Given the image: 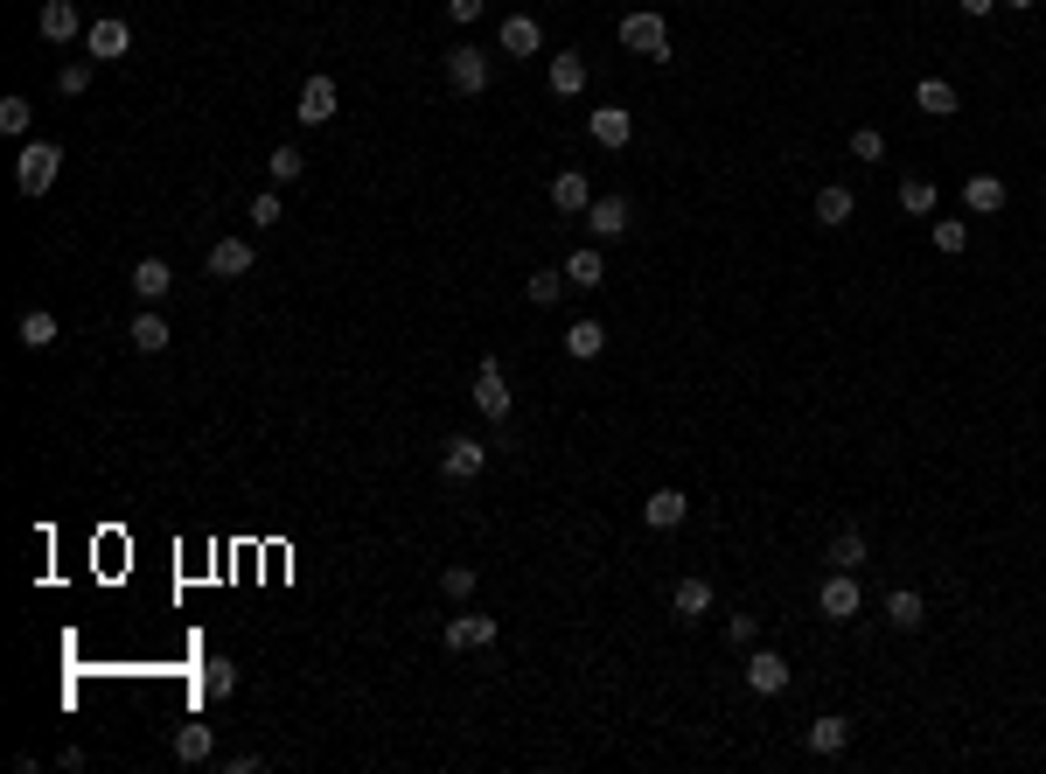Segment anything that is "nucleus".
<instances>
[{"instance_id":"nucleus-1","label":"nucleus","mask_w":1046,"mask_h":774,"mask_svg":"<svg viewBox=\"0 0 1046 774\" xmlns=\"http://www.w3.org/2000/svg\"><path fill=\"white\" fill-rule=\"evenodd\" d=\"M56 175H64V147H56V140H28L22 161H14V188H22V196H49Z\"/></svg>"},{"instance_id":"nucleus-2","label":"nucleus","mask_w":1046,"mask_h":774,"mask_svg":"<svg viewBox=\"0 0 1046 774\" xmlns=\"http://www.w3.org/2000/svg\"><path fill=\"white\" fill-rule=\"evenodd\" d=\"M621 43L635 49V56H656V63H670V28H663V14H656V8L621 14Z\"/></svg>"},{"instance_id":"nucleus-3","label":"nucleus","mask_w":1046,"mask_h":774,"mask_svg":"<svg viewBox=\"0 0 1046 774\" xmlns=\"http://www.w3.org/2000/svg\"><path fill=\"white\" fill-rule=\"evenodd\" d=\"M447 84L461 91V99H482V91H488V49L453 43V49H447Z\"/></svg>"},{"instance_id":"nucleus-4","label":"nucleus","mask_w":1046,"mask_h":774,"mask_svg":"<svg viewBox=\"0 0 1046 774\" xmlns=\"http://www.w3.org/2000/svg\"><path fill=\"white\" fill-rule=\"evenodd\" d=\"M468 398H474V412H482V419H509V377H503L496 356L474 370V391H468Z\"/></svg>"},{"instance_id":"nucleus-5","label":"nucleus","mask_w":1046,"mask_h":774,"mask_svg":"<svg viewBox=\"0 0 1046 774\" xmlns=\"http://www.w3.org/2000/svg\"><path fill=\"white\" fill-rule=\"evenodd\" d=\"M816 608H824V621H859V608H865L859 579H851V573H830L824 587H816Z\"/></svg>"},{"instance_id":"nucleus-6","label":"nucleus","mask_w":1046,"mask_h":774,"mask_svg":"<svg viewBox=\"0 0 1046 774\" xmlns=\"http://www.w3.org/2000/svg\"><path fill=\"white\" fill-rule=\"evenodd\" d=\"M482 467H488V447L468 440V432H453V440L440 447V475H447V482H474Z\"/></svg>"},{"instance_id":"nucleus-7","label":"nucleus","mask_w":1046,"mask_h":774,"mask_svg":"<svg viewBox=\"0 0 1046 774\" xmlns=\"http://www.w3.org/2000/svg\"><path fill=\"white\" fill-rule=\"evenodd\" d=\"M335 105H342V99H335V78H308V84H300L294 119H300V126H329V119H335Z\"/></svg>"},{"instance_id":"nucleus-8","label":"nucleus","mask_w":1046,"mask_h":774,"mask_svg":"<svg viewBox=\"0 0 1046 774\" xmlns=\"http://www.w3.org/2000/svg\"><path fill=\"white\" fill-rule=\"evenodd\" d=\"M747 691L782 697V691H789V663H782L774 649H747Z\"/></svg>"},{"instance_id":"nucleus-9","label":"nucleus","mask_w":1046,"mask_h":774,"mask_svg":"<svg viewBox=\"0 0 1046 774\" xmlns=\"http://www.w3.org/2000/svg\"><path fill=\"white\" fill-rule=\"evenodd\" d=\"M496 614H453L447 621V649H496Z\"/></svg>"},{"instance_id":"nucleus-10","label":"nucleus","mask_w":1046,"mask_h":774,"mask_svg":"<svg viewBox=\"0 0 1046 774\" xmlns=\"http://www.w3.org/2000/svg\"><path fill=\"white\" fill-rule=\"evenodd\" d=\"M803 747L816 753V761H837V753L851 747V719H837V712H824V719H809V732H803Z\"/></svg>"},{"instance_id":"nucleus-11","label":"nucleus","mask_w":1046,"mask_h":774,"mask_svg":"<svg viewBox=\"0 0 1046 774\" xmlns=\"http://www.w3.org/2000/svg\"><path fill=\"white\" fill-rule=\"evenodd\" d=\"M683 517H691V496H683V488H650V502H642V523H650V531H677Z\"/></svg>"},{"instance_id":"nucleus-12","label":"nucleus","mask_w":1046,"mask_h":774,"mask_svg":"<svg viewBox=\"0 0 1046 774\" xmlns=\"http://www.w3.org/2000/svg\"><path fill=\"white\" fill-rule=\"evenodd\" d=\"M126 343L140 349V356H161L168 343H175V328H168V321H161V308H140V314L126 321Z\"/></svg>"},{"instance_id":"nucleus-13","label":"nucleus","mask_w":1046,"mask_h":774,"mask_svg":"<svg viewBox=\"0 0 1046 774\" xmlns=\"http://www.w3.org/2000/svg\"><path fill=\"white\" fill-rule=\"evenodd\" d=\"M551 210H565V217H586V210H594V182H586L579 167L551 175Z\"/></svg>"},{"instance_id":"nucleus-14","label":"nucleus","mask_w":1046,"mask_h":774,"mask_svg":"<svg viewBox=\"0 0 1046 774\" xmlns=\"http://www.w3.org/2000/svg\"><path fill=\"white\" fill-rule=\"evenodd\" d=\"M175 761H182V767H203V761H217V726H203V719L175 726Z\"/></svg>"},{"instance_id":"nucleus-15","label":"nucleus","mask_w":1046,"mask_h":774,"mask_svg":"<svg viewBox=\"0 0 1046 774\" xmlns=\"http://www.w3.org/2000/svg\"><path fill=\"white\" fill-rule=\"evenodd\" d=\"M203 266H209V279H244V273H252V244H244V238H217Z\"/></svg>"},{"instance_id":"nucleus-16","label":"nucleus","mask_w":1046,"mask_h":774,"mask_svg":"<svg viewBox=\"0 0 1046 774\" xmlns=\"http://www.w3.org/2000/svg\"><path fill=\"white\" fill-rule=\"evenodd\" d=\"M84 49L99 56V63H119V56L133 49V28H126V22H112V14H105V22H91V28H84Z\"/></svg>"},{"instance_id":"nucleus-17","label":"nucleus","mask_w":1046,"mask_h":774,"mask_svg":"<svg viewBox=\"0 0 1046 774\" xmlns=\"http://www.w3.org/2000/svg\"><path fill=\"white\" fill-rule=\"evenodd\" d=\"M1004 203H1012V188H1004L998 175H969V182H963V210H969V217H998Z\"/></svg>"},{"instance_id":"nucleus-18","label":"nucleus","mask_w":1046,"mask_h":774,"mask_svg":"<svg viewBox=\"0 0 1046 774\" xmlns=\"http://www.w3.org/2000/svg\"><path fill=\"white\" fill-rule=\"evenodd\" d=\"M586 134H594V140L607 147V154H621V147H628V140H635V119H628V112H621V105H600V112H594V119H586Z\"/></svg>"},{"instance_id":"nucleus-19","label":"nucleus","mask_w":1046,"mask_h":774,"mask_svg":"<svg viewBox=\"0 0 1046 774\" xmlns=\"http://www.w3.org/2000/svg\"><path fill=\"white\" fill-rule=\"evenodd\" d=\"M78 35H84L78 0H43V43H78Z\"/></svg>"},{"instance_id":"nucleus-20","label":"nucleus","mask_w":1046,"mask_h":774,"mask_svg":"<svg viewBox=\"0 0 1046 774\" xmlns=\"http://www.w3.org/2000/svg\"><path fill=\"white\" fill-rule=\"evenodd\" d=\"M600 279H607V258H600V244H579V252L565 258V287H579V293H600Z\"/></svg>"},{"instance_id":"nucleus-21","label":"nucleus","mask_w":1046,"mask_h":774,"mask_svg":"<svg viewBox=\"0 0 1046 774\" xmlns=\"http://www.w3.org/2000/svg\"><path fill=\"white\" fill-rule=\"evenodd\" d=\"M628 217H635V210H628V196H594V210H586V231H594V238H621Z\"/></svg>"},{"instance_id":"nucleus-22","label":"nucleus","mask_w":1046,"mask_h":774,"mask_svg":"<svg viewBox=\"0 0 1046 774\" xmlns=\"http://www.w3.org/2000/svg\"><path fill=\"white\" fill-rule=\"evenodd\" d=\"M851 210H859V196H851L844 182H824V188H816V223H824V231L851 223Z\"/></svg>"},{"instance_id":"nucleus-23","label":"nucleus","mask_w":1046,"mask_h":774,"mask_svg":"<svg viewBox=\"0 0 1046 774\" xmlns=\"http://www.w3.org/2000/svg\"><path fill=\"white\" fill-rule=\"evenodd\" d=\"M168 287H175L168 258H140V266H133V293H140L147 308H161V300H168Z\"/></svg>"},{"instance_id":"nucleus-24","label":"nucleus","mask_w":1046,"mask_h":774,"mask_svg":"<svg viewBox=\"0 0 1046 774\" xmlns=\"http://www.w3.org/2000/svg\"><path fill=\"white\" fill-rule=\"evenodd\" d=\"M670 608H677V621H705L712 614V579H677V593H670Z\"/></svg>"},{"instance_id":"nucleus-25","label":"nucleus","mask_w":1046,"mask_h":774,"mask_svg":"<svg viewBox=\"0 0 1046 774\" xmlns=\"http://www.w3.org/2000/svg\"><path fill=\"white\" fill-rule=\"evenodd\" d=\"M56 335H64V328H56L49 308H28L22 321H14V343H22V349H56Z\"/></svg>"},{"instance_id":"nucleus-26","label":"nucleus","mask_w":1046,"mask_h":774,"mask_svg":"<svg viewBox=\"0 0 1046 774\" xmlns=\"http://www.w3.org/2000/svg\"><path fill=\"white\" fill-rule=\"evenodd\" d=\"M496 43H503V56H538V49H544V28L530 22V14H509Z\"/></svg>"},{"instance_id":"nucleus-27","label":"nucleus","mask_w":1046,"mask_h":774,"mask_svg":"<svg viewBox=\"0 0 1046 774\" xmlns=\"http://www.w3.org/2000/svg\"><path fill=\"white\" fill-rule=\"evenodd\" d=\"M880 614L893 621V628H921V621H928V600H921L915 587H893V593H886V608H880Z\"/></svg>"},{"instance_id":"nucleus-28","label":"nucleus","mask_w":1046,"mask_h":774,"mask_svg":"<svg viewBox=\"0 0 1046 774\" xmlns=\"http://www.w3.org/2000/svg\"><path fill=\"white\" fill-rule=\"evenodd\" d=\"M915 105L935 112V119H956L963 99H956V84H949V78H921V84H915Z\"/></svg>"},{"instance_id":"nucleus-29","label":"nucleus","mask_w":1046,"mask_h":774,"mask_svg":"<svg viewBox=\"0 0 1046 774\" xmlns=\"http://www.w3.org/2000/svg\"><path fill=\"white\" fill-rule=\"evenodd\" d=\"M824 558H830V573H859V565H865V531H851V523H844V531L830 538Z\"/></svg>"},{"instance_id":"nucleus-30","label":"nucleus","mask_w":1046,"mask_h":774,"mask_svg":"<svg viewBox=\"0 0 1046 774\" xmlns=\"http://www.w3.org/2000/svg\"><path fill=\"white\" fill-rule=\"evenodd\" d=\"M600 349H607V328H600V321H573V328H565V356H579V363H594Z\"/></svg>"},{"instance_id":"nucleus-31","label":"nucleus","mask_w":1046,"mask_h":774,"mask_svg":"<svg viewBox=\"0 0 1046 774\" xmlns=\"http://www.w3.org/2000/svg\"><path fill=\"white\" fill-rule=\"evenodd\" d=\"M551 91H559V99H579L586 91V56H551Z\"/></svg>"},{"instance_id":"nucleus-32","label":"nucleus","mask_w":1046,"mask_h":774,"mask_svg":"<svg viewBox=\"0 0 1046 774\" xmlns=\"http://www.w3.org/2000/svg\"><path fill=\"white\" fill-rule=\"evenodd\" d=\"M231 691H238V663H223V656H209V663H203V697H209V705H223V697H231Z\"/></svg>"},{"instance_id":"nucleus-33","label":"nucleus","mask_w":1046,"mask_h":774,"mask_svg":"<svg viewBox=\"0 0 1046 774\" xmlns=\"http://www.w3.org/2000/svg\"><path fill=\"white\" fill-rule=\"evenodd\" d=\"M524 300H530V308H559V300H565V273H551V266L530 273L524 279Z\"/></svg>"},{"instance_id":"nucleus-34","label":"nucleus","mask_w":1046,"mask_h":774,"mask_svg":"<svg viewBox=\"0 0 1046 774\" xmlns=\"http://www.w3.org/2000/svg\"><path fill=\"white\" fill-rule=\"evenodd\" d=\"M900 210H907V217H935V182H928V175H907V182H900Z\"/></svg>"},{"instance_id":"nucleus-35","label":"nucleus","mask_w":1046,"mask_h":774,"mask_svg":"<svg viewBox=\"0 0 1046 774\" xmlns=\"http://www.w3.org/2000/svg\"><path fill=\"white\" fill-rule=\"evenodd\" d=\"M935 252H942V258H963V252H969V223L935 217Z\"/></svg>"},{"instance_id":"nucleus-36","label":"nucleus","mask_w":1046,"mask_h":774,"mask_svg":"<svg viewBox=\"0 0 1046 774\" xmlns=\"http://www.w3.org/2000/svg\"><path fill=\"white\" fill-rule=\"evenodd\" d=\"M265 175H273V182H300V175H308V154H300V147H273Z\"/></svg>"},{"instance_id":"nucleus-37","label":"nucleus","mask_w":1046,"mask_h":774,"mask_svg":"<svg viewBox=\"0 0 1046 774\" xmlns=\"http://www.w3.org/2000/svg\"><path fill=\"white\" fill-rule=\"evenodd\" d=\"M440 593L453 600V608H461V600H474V565H447V573H440Z\"/></svg>"},{"instance_id":"nucleus-38","label":"nucleus","mask_w":1046,"mask_h":774,"mask_svg":"<svg viewBox=\"0 0 1046 774\" xmlns=\"http://www.w3.org/2000/svg\"><path fill=\"white\" fill-rule=\"evenodd\" d=\"M28 119H35V105L14 91V99H0V134H28Z\"/></svg>"},{"instance_id":"nucleus-39","label":"nucleus","mask_w":1046,"mask_h":774,"mask_svg":"<svg viewBox=\"0 0 1046 774\" xmlns=\"http://www.w3.org/2000/svg\"><path fill=\"white\" fill-rule=\"evenodd\" d=\"M851 154H859V161H886V134H880V126H859V134H851Z\"/></svg>"},{"instance_id":"nucleus-40","label":"nucleus","mask_w":1046,"mask_h":774,"mask_svg":"<svg viewBox=\"0 0 1046 774\" xmlns=\"http://www.w3.org/2000/svg\"><path fill=\"white\" fill-rule=\"evenodd\" d=\"M84 84H91V63H64V70H56V91H64V99H84Z\"/></svg>"},{"instance_id":"nucleus-41","label":"nucleus","mask_w":1046,"mask_h":774,"mask_svg":"<svg viewBox=\"0 0 1046 774\" xmlns=\"http://www.w3.org/2000/svg\"><path fill=\"white\" fill-rule=\"evenodd\" d=\"M726 635H733V649H754V642H760V621H754V614H733Z\"/></svg>"},{"instance_id":"nucleus-42","label":"nucleus","mask_w":1046,"mask_h":774,"mask_svg":"<svg viewBox=\"0 0 1046 774\" xmlns=\"http://www.w3.org/2000/svg\"><path fill=\"white\" fill-rule=\"evenodd\" d=\"M252 223H279V196H273V188H258V196H252Z\"/></svg>"},{"instance_id":"nucleus-43","label":"nucleus","mask_w":1046,"mask_h":774,"mask_svg":"<svg viewBox=\"0 0 1046 774\" xmlns=\"http://www.w3.org/2000/svg\"><path fill=\"white\" fill-rule=\"evenodd\" d=\"M482 8H488V0H447L453 22H482Z\"/></svg>"},{"instance_id":"nucleus-44","label":"nucleus","mask_w":1046,"mask_h":774,"mask_svg":"<svg viewBox=\"0 0 1046 774\" xmlns=\"http://www.w3.org/2000/svg\"><path fill=\"white\" fill-rule=\"evenodd\" d=\"M252 767H265V753H231L223 761V774H252Z\"/></svg>"},{"instance_id":"nucleus-45","label":"nucleus","mask_w":1046,"mask_h":774,"mask_svg":"<svg viewBox=\"0 0 1046 774\" xmlns=\"http://www.w3.org/2000/svg\"><path fill=\"white\" fill-rule=\"evenodd\" d=\"M956 8L969 14V22H984V14H991V8H998V0H956Z\"/></svg>"},{"instance_id":"nucleus-46","label":"nucleus","mask_w":1046,"mask_h":774,"mask_svg":"<svg viewBox=\"0 0 1046 774\" xmlns=\"http://www.w3.org/2000/svg\"><path fill=\"white\" fill-rule=\"evenodd\" d=\"M998 8H1012V14H1025V8H1039V0H998Z\"/></svg>"}]
</instances>
